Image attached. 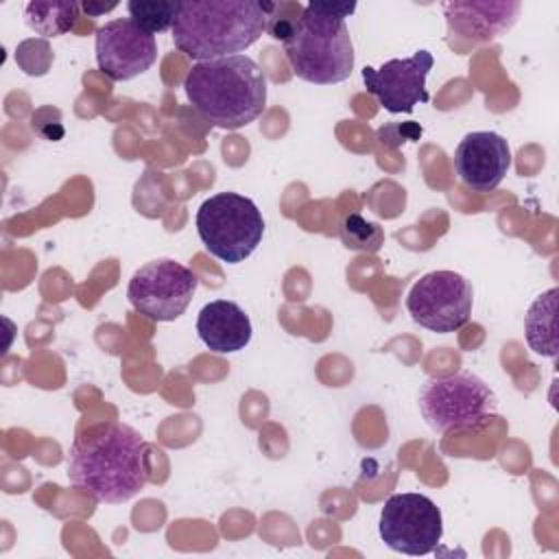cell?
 Listing matches in <instances>:
<instances>
[{
    "instance_id": "1",
    "label": "cell",
    "mask_w": 559,
    "mask_h": 559,
    "mask_svg": "<svg viewBox=\"0 0 559 559\" xmlns=\"http://www.w3.org/2000/svg\"><path fill=\"white\" fill-rule=\"evenodd\" d=\"M66 474L72 487L92 500L122 504L146 487L151 448L135 428L122 421H100L74 437Z\"/></svg>"
},
{
    "instance_id": "2",
    "label": "cell",
    "mask_w": 559,
    "mask_h": 559,
    "mask_svg": "<svg viewBox=\"0 0 559 559\" xmlns=\"http://www.w3.org/2000/svg\"><path fill=\"white\" fill-rule=\"evenodd\" d=\"M273 2L186 0L173 22L175 46L194 61L240 55L266 31Z\"/></svg>"
},
{
    "instance_id": "3",
    "label": "cell",
    "mask_w": 559,
    "mask_h": 559,
    "mask_svg": "<svg viewBox=\"0 0 559 559\" xmlns=\"http://www.w3.org/2000/svg\"><path fill=\"white\" fill-rule=\"evenodd\" d=\"M183 92L194 111L221 129L247 127L266 107V76L249 55L192 63Z\"/></svg>"
},
{
    "instance_id": "4",
    "label": "cell",
    "mask_w": 559,
    "mask_h": 559,
    "mask_svg": "<svg viewBox=\"0 0 559 559\" xmlns=\"http://www.w3.org/2000/svg\"><path fill=\"white\" fill-rule=\"evenodd\" d=\"M356 11L354 2H319L304 7L284 55L293 74L314 85H334L354 70V44L345 17Z\"/></svg>"
},
{
    "instance_id": "5",
    "label": "cell",
    "mask_w": 559,
    "mask_h": 559,
    "mask_svg": "<svg viewBox=\"0 0 559 559\" xmlns=\"http://www.w3.org/2000/svg\"><path fill=\"white\" fill-rule=\"evenodd\" d=\"M419 413L439 432L480 430L498 411L493 389L469 371L428 378L419 389Z\"/></svg>"
},
{
    "instance_id": "6",
    "label": "cell",
    "mask_w": 559,
    "mask_h": 559,
    "mask_svg": "<svg viewBox=\"0 0 559 559\" xmlns=\"http://www.w3.org/2000/svg\"><path fill=\"white\" fill-rule=\"evenodd\" d=\"M197 231L205 249L227 262L247 260L264 236V218L258 205L238 192H216L207 197L194 218Z\"/></svg>"
},
{
    "instance_id": "7",
    "label": "cell",
    "mask_w": 559,
    "mask_h": 559,
    "mask_svg": "<svg viewBox=\"0 0 559 559\" xmlns=\"http://www.w3.org/2000/svg\"><path fill=\"white\" fill-rule=\"evenodd\" d=\"M472 284L456 271H430L408 290L406 310L421 328L450 334L461 330L472 317Z\"/></svg>"
},
{
    "instance_id": "8",
    "label": "cell",
    "mask_w": 559,
    "mask_h": 559,
    "mask_svg": "<svg viewBox=\"0 0 559 559\" xmlns=\"http://www.w3.org/2000/svg\"><path fill=\"white\" fill-rule=\"evenodd\" d=\"M197 284L192 269L170 258H159L142 264L131 275L127 297L133 310L146 319L175 321L192 301Z\"/></svg>"
},
{
    "instance_id": "9",
    "label": "cell",
    "mask_w": 559,
    "mask_h": 559,
    "mask_svg": "<svg viewBox=\"0 0 559 559\" xmlns=\"http://www.w3.org/2000/svg\"><path fill=\"white\" fill-rule=\"evenodd\" d=\"M378 531L391 550L421 557L439 546L443 518L439 507L424 493H393L380 511Z\"/></svg>"
},
{
    "instance_id": "10",
    "label": "cell",
    "mask_w": 559,
    "mask_h": 559,
    "mask_svg": "<svg viewBox=\"0 0 559 559\" xmlns=\"http://www.w3.org/2000/svg\"><path fill=\"white\" fill-rule=\"evenodd\" d=\"M432 66V52L417 50L406 59H389L380 68L365 66L362 83L389 114H411L415 105L430 100L426 76Z\"/></svg>"
},
{
    "instance_id": "11",
    "label": "cell",
    "mask_w": 559,
    "mask_h": 559,
    "mask_svg": "<svg viewBox=\"0 0 559 559\" xmlns=\"http://www.w3.org/2000/svg\"><path fill=\"white\" fill-rule=\"evenodd\" d=\"M96 63L111 81H131L157 61L155 35L131 17L105 22L94 39Z\"/></svg>"
},
{
    "instance_id": "12",
    "label": "cell",
    "mask_w": 559,
    "mask_h": 559,
    "mask_svg": "<svg viewBox=\"0 0 559 559\" xmlns=\"http://www.w3.org/2000/svg\"><path fill=\"white\" fill-rule=\"evenodd\" d=\"M452 164L467 188L491 192L502 183L511 168V148L496 131H472L456 144Z\"/></svg>"
},
{
    "instance_id": "13",
    "label": "cell",
    "mask_w": 559,
    "mask_h": 559,
    "mask_svg": "<svg viewBox=\"0 0 559 559\" xmlns=\"http://www.w3.org/2000/svg\"><path fill=\"white\" fill-rule=\"evenodd\" d=\"M445 22L452 35L467 41H491L507 33L522 9L520 2H493V0H467L443 2Z\"/></svg>"
},
{
    "instance_id": "14",
    "label": "cell",
    "mask_w": 559,
    "mask_h": 559,
    "mask_svg": "<svg viewBox=\"0 0 559 559\" xmlns=\"http://www.w3.org/2000/svg\"><path fill=\"white\" fill-rule=\"evenodd\" d=\"M197 334L214 354H231L249 345L253 328L236 301L214 299L199 310Z\"/></svg>"
},
{
    "instance_id": "15",
    "label": "cell",
    "mask_w": 559,
    "mask_h": 559,
    "mask_svg": "<svg viewBox=\"0 0 559 559\" xmlns=\"http://www.w3.org/2000/svg\"><path fill=\"white\" fill-rule=\"evenodd\" d=\"M557 295L559 288L552 286L542 293L528 308L524 319V332L528 347L546 358L557 356Z\"/></svg>"
},
{
    "instance_id": "16",
    "label": "cell",
    "mask_w": 559,
    "mask_h": 559,
    "mask_svg": "<svg viewBox=\"0 0 559 559\" xmlns=\"http://www.w3.org/2000/svg\"><path fill=\"white\" fill-rule=\"evenodd\" d=\"M81 13L76 2H28L24 20L28 28L44 37H59L74 28Z\"/></svg>"
},
{
    "instance_id": "17",
    "label": "cell",
    "mask_w": 559,
    "mask_h": 559,
    "mask_svg": "<svg viewBox=\"0 0 559 559\" xmlns=\"http://www.w3.org/2000/svg\"><path fill=\"white\" fill-rule=\"evenodd\" d=\"M179 2H164V0H131L127 2L129 17L148 33H164L173 28L177 17Z\"/></svg>"
},
{
    "instance_id": "18",
    "label": "cell",
    "mask_w": 559,
    "mask_h": 559,
    "mask_svg": "<svg viewBox=\"0 0 559 559\" xmlns=\"http://www.w3.org/2000/svg\"><path fill=\"white\" fill-rule=\"evenodd\" d=\"M341 240L347 249L376 253L384 242V234L378 223L367 221L360 214H347L341 223Z\"/></svg>"
},
{
    "instance_id": "19",
    "label": "cell",
    "mask_w": 559,
    "mask_h": 559,
    "mask_svg": "<svg viewBox=\"0 0 559 559\" xmlns=\"http://www.w3.org/2000/svg\"><path fill=\"white\" fill-rule=\"evenodd\" d=\"M118 7V2H109V4H96V2H81V11H85L87 15H103V13H107V11H111V9H116Z\"/></svg>"
}]
</instances>
